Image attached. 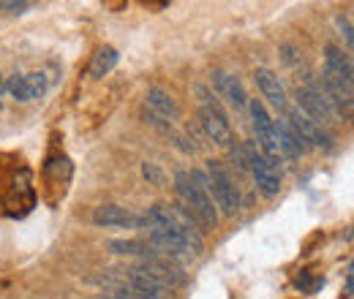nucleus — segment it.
<instances>
[{
  "instance_id": "13",
  "label": "nucleus",
  "mask_w": 354,
  "mask_h": 299,
  "mask_svg": "<svg viewBox=\"0 0 354 299\" xmlns=\"http://www.w3.org/2000/svg\"><path fill=\"white\" fill-rule=\"evenodd\" d=\"M254 77H257V85H259V90H262V95H265L267 101L272 106L283 109L286 106V87L278 79V74H272L270 68H257Z\"/></svg>"
},
{
  "instance_id": "4",
  "label": "nucleus",
  "mask_w": 354,
  "mask_h": 299,
  "mask_svg": "<svg viewBox=\"0 0 354 299\" xmlns=\"http://www.w3.org/2000/svg\"><path fill=\"white\" fill-rule=\"evenodd\" d=\"M248 112H251V120H254V131H257V142H259V153L265 155L267 161L275 166L281 161V153H278V142H275V120L267 115L265 104L259 98L248 101Z\"/></svg>"
},
{
  "instance_id": "21",
  "label": "nucleus",
  "mask_w": 354,
  "mask_h": 299,
  "mask_svg": "<svg viewBox=\"0 0 354 299\" xmlns=\"http://www.w3.org/2000/svg\"><path fill=\"white\" fill-rule=\"evenodd\" d=\"M115 294H118L115 299H147V297H139V294H133V291H129L126 286H120V289H118Z\"/></svg>"
},
{
  "instance_id": "2",
  "label": "nucleus",
  "mask_w": 354,
  "mask_h": 299,
  "mask_svg": "<svg viewBox=\"0 0 354 299\" xmlns=\"http://www.w3.org/2000/svg\"><path fill=\"white\" fill-rule=\"evenodd\" d=\"M196 95H199V123L205 133L213 139V144L218 147H232V128H229V115L221 106V101L207 90L205 85H196Z\"/></svg>"
},
{
  "instance_id": "16",
  "label": "nucleus",
  "mask_w": 354,
  "mask_h": 299,
  "mask_svg": "<svg viewBox=\"0 0 354 299\" xmlns=\"http://www.w3.org/2000/svg\"><path fill=\"white\" fill-rule=\"evenodd\" d=\"M25 82H28L30 101H33V98H41V95L46 93V87H49V82H46L44 74H28V77H25Z\"/></svg>"
},
{
  "instance_id": "11",
  "label": "nucleus",
  "mask_w": 354,
  "mask_h": 299,
  "mask_svg": "<svg viewBox=\"0 0 354 299\" xmlns=\"http://www.w3.org/2000/svg\"><path fill=\"white\" fill-rule=\"evenodd\" d=\"M145 104H147L145 109H150L153 115L164 117L167 123H177V120H180V106H177V101L167 90H161V87H150L147 95H145Z\"/></svg>"
},
{
  "instance_id": "10",
  "label": "nucleus",
  "mask_w": 354,
  "mask_h": 299,
  "mask_svg": "<svg viewBox=\"0 0 354 299\" xmlns=\"http://www.w3.org/2000/svg\"><path fill=\"white\" fill-rule=\"evenodd\" d=\"M133 269H136V272H145L147 278L158 280L161 286H175V283H183L180 269H177L175 264L164 261V258H142V261H139Z\"/></svg>"
},
{
  "instance_id": "15",
  "label": "nucleus",
  "mask_w": 354,
  "mask_h": 299,
  "mask_svg": "<svg viewBox=\"0 0 354 299\" xmlns=\"http://www.w3.org/2000/svg\"><path fill=\"white\" fill-rule=\"evenodd\" d=\"M118 60H120V55L115 52V49H101L98 55H95V60H93V66H90V77L93 79H101L104 74H109L115 66H118Z\"/></svg>"
},
{
  "instance_id": "7",
  "label": "nucleus",
  "mask_w": 354,
  "mask_h": 299,
  "mask_svg": "<svg viewBox=\"0 0 354 299\" xmlns=\"http://www.w3.org/2000/svg\"><path fill=\"white\" fill-rule=\"evenodd\" d=\"M297 104H300V112L313 120L316 126H330L333 120H335V115L330 112V106H327V101H324V93H322V87L319 85H306L297 90Z\"/></svg>"
},
{
  "instance_id": "22",
  "label": "nucleus",
  "mask_w": 354,
  "mask_h": 299,
  "mask_svg": "<svg viewBox=\"0 0 354 299\" xmlns=\"http://www.w3.org/2000/svg\"><path fill=\"white\" fill-rule=\"evenodd\" d=\"M297 289H306V291H310V275L306 272L303 278H297Z\"/></svg>"
},
{
  "instance_id": "6",
  "label": "nucleus",
  "mask_w": 354,
  "mask_h": 299,
  "mask_svg": "<svg viewBox=\"0 0 354 299\" xmlns=\"http://www.w3.org/2000/svg\"><path fill=\"white\" fill-rule=\"evenodd\" d=\"M324 82L338 87L346 95H352V85H354L352 57L344 55L338 46H327L324 49Z\"/></svg>"
},
{
  "instance_id": "5",
  "label": "nucleus",
  "mask_w": 354,
  "mask_h": 299,
  "mask_svg": "<svg viewBox=\"0 0 354 299\" xmlns=\"http://www.w3.org/2000/svg\"><path fill=\"white\" fill-rule=\"evenodd\" d=\"M243 150H245L248 171H251V177H254V182H257L259 193H262V196H267V199L278 196V191H281V180H278V171H275V166H272L265 155H262V153L254 147V142H245V144H243Z\"/></svg>"
},
{
  "instance_id": "23",
  "label": "nucleus",
  "mask_w": 354,
  "mask_h": 299,
  "mask_svg": "<svg viewBox=\"0 0 354 299\" xmlns=\"http://www.w3.org/2000/svg\"><path fill=\"white\" fill-rule=\"evenodd\" d=\"M93 299H115V297H104V294H101V297H93Z\"/></svg>"
},
{
  "instance_id": "12",
  "label": "nucleus",
  "mask_w": 354,
  "mask_h": 299,
  "mask_svg": "<svg viewBox=\"0 0 354 299\" xmlns=\"http://www.w3.org/2000/svg\"><path fill=\"white\" fill-rule=\"evenodd\" d=\"M93 226H98V229H133V215L126 207L104 204L93 213Z\"/></svg>"
},
{
  "instance_id": "8",
  "label": "nucleus",
  "mask_w": 354,
  "mask_h": 299,
  "mask_svg": "<svg viewBox=\"0 0 354 299\" xmlns=\"http://www.w3.org/2000/svg\"><path fill=\"white\" fill-rule=\"evenodd\" d=\"M286 123H289L292 128L300 133V139L308 144L310 150H333V136L322 128V126H316L313 120H308V117H306L300 109L289 112Z\"/></svg>"
},
{
  "instance_id": "18",
  "label": "nucleus",
  "mask_w": 354,
  "mask_h": 299,
  "mask_svg": "<svg viewBox=\"0 0 354 299\" xmlns=\"http://www.w3.org/2000/svg\"><path fill=\"white\" fill-rule=\"evenodd\" d=\"M335 28L341 30V36L346 39V44H349V49H352V44H354V33H352V22H349V17H344V14H338V17H335Z\"/></svg>"
},
{
  "instance_id": "24",
  "label": "nucleus",
  "mask_w": 354,
  "mask_h": 299,
  "mask_svg": "<svg viewBox=\"0 0 354 299\" xmlns=\"http://www.w3.org/2000/svg\"><path fill=\"white\" fill-rule=\"evenodd\" d=\"M3 90H6V85H3V79H0V93H3Z\"/></svg>"
},
{
  "instance_id": "20",
  "label": "nucleus",
  "mask_w": 354,
  "mask_h": 299,
  "mask_svg": "<svg viewBox=\"0 0 354 299\" xmlns=\"http://www.w3.org/2000/svg\"><path fill=\"white\" fill-rule=\"evenodd\" d=\"M0 6H3V8H8V11H14V14H22L25 8H30V3H22V0H19V3H14V0H11V3H0Z\"/></svg>"
},
{
  "instance_id": "17",
  "label": "nucleus",
  "mask_w": 354,
  "mask_h": 299,
  "mask_svg": "<svg viewBox=\"0 0 354 299\" xmlns=\"http://www.w3.org/2000/svg\"><path fill=\"white\" fill-rule=\"evenodd\" d=\"M8 93L17 98V101H30V93H28V82H25V77H11V82H8Z\"/></svg>"
},
{
  "instance_id": "1",
  "label": "nucleus",
  "mask_w": 354,
  "mask_h": 299,
  "mask_svg": "<svg viewBox=\"0 0 354 299\" xmlns=\"http://www.w3.org/2000/svg\"><path fill=\"white\" fill-rule=\"evenodd\" d=\"M175 191L180 196V204L196 218L202 231H213L218 226V210L213 207V199L207 191H202L188 171H177L175 174Z\"/></svg>"
},
{
  "instance_id": "19",
  "label": "nucleus",
  "mask_w": 354,
  "mask_h": 299,
  "mask_svg": "<svg viewBox=\"0 0 354 299\" xmlns=\"http://www.w3.org/2000/svg\"><path fill=\"white\" fill-rule=\"evenodd\" d=\"M142 174H145V180H150V182H156V185L164 182V174L156 169L153 164H142Z\"/></svg>"
},
{
  "instance_id": "14",
  "label": "nucleus",
  "mask_w": 354,
  "mask_h": 299,
  "mask_svg": "<svg viewBox=\"0 0 354 299\" xmlns=\"http://www.w3.org/2000/svg\"><path fill=\"white\" fill-rule=\"evenodd\" d=\"M106 248L118 256H136V258H161L156 253V248L150 242H139V240H109Z\"/></svg>"
},
{
  "instance_id": "3",
  "label": "nucleus",
  "mask_w": 354,
  "mask_h": 299,
  "mask_svg": "<svg viewBox=\"0 0 354 299\" xmlns=\"http://www.w3.org/2000/svg\"><path fill=\"white\" fill-rule=\"evenodd\" d=\"M207 182H210V199L221 207L223 215H234L240 207V193L229 171L223 169L221 161H207Z\"/></svg>"
},
{
  "instance_id": "9",
  "label": "nucleus",
  "mask_w": 354,
  "mask_h": 299,
  "mask_svg": "<svg viewBox=\"0 0 354 299\" xmlns=\"http://www.w3.org/2000/svg\"><path fill=\"white\" fill-rule=\"evenodd\" d=\"M213 77V87H216V93L221 95V98H226V104L229 106H234L237 112H245L248 109V95H245V87H243V82L234 77V74H226V71H213L210 74Z\"/></svg>"
}]
</instances>
